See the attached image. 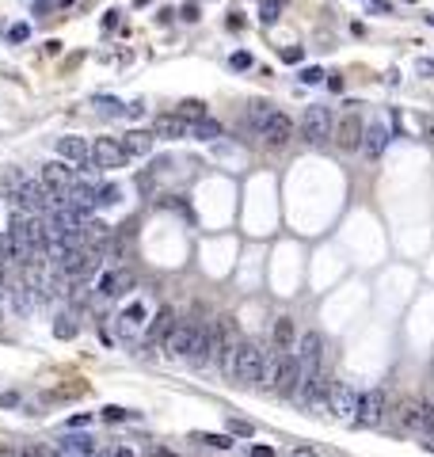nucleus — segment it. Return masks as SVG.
Returning <instances> with one entry per match:
<instances>
[{
	"label": "nucleus",
	"mask_w": 434,
	"mask_h": 457,
	"mask_svg": "<svg viewBox=\"0 0 434 457\" xmlns=\"http://www.w3.org/2000/svg\"><path fill=\"white\" fill-rule=\"evenodd\" d=\"M427 23H431V27H434V15H427Z\"/></svg>",
	"instance_id": "47"
},
{
	"label": "nucleus",
	"mask_w": 434,
	"mask_h": 457,
	"mask_svg": "<svg viewBox=\"0 0 434 457\" xmlns=\"http://www.w3.org/2000/svg\"><path fill=\"white\" fill-rule=\"evenodd\" d=\"M58 157L69 160L77 171L95 168V164H92V145H88L84 137H61V141H58Z\"/></svg>",
	"instance_id": "10"
},
{
	"label": "nucleus",
	"mask_w": 434,
	"mask_h": 457,
	"mask_svg": "<svg viewBox=\"0 0 434 457\" xmlns=\"http://www.w3.org/2000/svg\"><path fill=\"white\" fill-rule=\"evenodd\" d=\"M195 339H198V324L183 320V324H172V332L164 336V350L172 358H191L195 350Z\"/></svg>",
	"instance_id": "8"
},
{
	"label": "nucleus",
	"mask_w": 434,
	"mask_h": 457,
	"mask_svg": "<svg viewBox=\"0 0 434 457\" xmlns=\"http://www.w3.org/2000/svg\"><path fill=\"white\" fill-rule=\"evenodd\" d=\"M289 457H316V450H309V446H294Z\"/></svg>",
	"instance_id": "43"
},
{
	"label": "nucleus",
	"mask_w": 434,
	"mask_h": 457,
	"mask_svg": "<svg viewBox=\"0 0 434 457\" xmlns=\"http://www.w3.org/2000/svg\"><path fill=\"white\" fill-rule=\"evenodd\" d=\"M229 65H232V69H248V65H252V54H244V50L232 54V57H229Z\"/></svg>",
	"instance_id": "39"
},
{
	"label": "nucleus",
	"mask_w": 434,
	"mask_h": 457,
	"mask_svg": "<svg viewBox=\"0 0 434 457\" xmlns=\"http://www.w3.org/2000/svg\"><path fill=\"white\" fill-rule=\"evenodd\" d=\"M229 431H232V435H240V438H252L255 435V427H252V423H244V419H229Z\"/></svg>",
	"instance_id": "34"
},
{
	"label": "nucleus",
	"mask_w": 434,
	"mask_h": 457,
	"mask_svg": "<svg viewBox=\"0 0 434 457\" xmlns=\"http://www.w3.org/2000/svg\"><path fill=\"white\" fill-rule=\"evenodd\" d=\"M332 107H324V103H312V107H305L301 122H297V134H301L305 145H312V149H320V145H328V137H332Z\"/></svg>",
	"instance_id": "2"
},
{
	"label": "nucleus",
	"mask_w": 434,
	"mask_h": 457,
	"mask_svg": "<svg viewBox=\"0 0 434 457\" xmlns=\"http://www.w3.org/2000/svg\"><path fill=\"white\" fill-rule=\"evenodd\" d=\"M225 373H229L236 385H259V373H263V347L255 343H236L225 362Z\"/></svg>",
	"instance_id": "1"
},
{
	"label": "nucleus",
	"mask_w": 434,
	"mask_h": 457,
	"mask_svg": "<svg viewBox=\"0 0 434 457\" xmlns=\"http://www.w3.org/2000/svg\"><path fill=\"white\" fill-rule=\"evenodd\" d=\"M252 457H275V450L271 446H252Z\"/></svg>",
	"instance_id": "44"
},
{
	"label": "nucleus",
	"mask_w": 434,
	"mask_h": 457,
	"mask_svg": "<svg viewBox=\"0 0 434 457\" xmlns=\"http://www.w3.org/2000/svg\"><path fill=\"white\" fill-rule=\"evenodd\" d=\"M58 454L61 457H95L99 450H95V442L88 435H65L61 446H58Z\"/></svg>",
	"instance_id": "18"
},
{
	"label": "nucleus",
	"mask_w": 434,
	"mask_h": 457,
	"mask_svg": "<svg viewBox=\"0 0 434 457\" xmlns=\"http://www.w3.org/2000/svg\"><path fill=\"white\" fill-rule=\"evenodd\" d=\"M297 381H301V362H297V355H286V358H282V373H278V385H275V393H282V396H294Z\"/></svg>",
	"instance_id": "17"
},
{
	"label": "nucleus",
	"mask_w": 434,
	"mask_h": 457,
	"mask_svg": "<svg viewBox=\"0 0 434 457\" xmlns=\"http://www.w3.org/2000/svg\"><path fill=\"white\" fill-rule=\"evenodd\" d=\"M152 141H156V134H152V130H130V134L122 137V149L130 153V157H149V153H152Z\"/></svg>",
	"instance_id": "19"
},
{
	"label": "nucleus",
	"mask_w": 434,
	"mask_h": 457,
	"mask_svg": "<svg viewBox=\"0 0 434 457\" xmlns=\"http://www.w3.org/2000/svg\"><path fill=\"white\" fill-rule=\"evenodd\" d=\"M259 137L267 141V149H286L289 137H294V118L286 111H271L267 122L259 126Z\"/></svg>",
	"instance_id": "5"
},
{
	"label": "nucleus",
	"mask_w": 434,
	"mask_h": 457,
	"mask_svg": "<svg viewBox=\"0 0 434 457\" xmlns=\"http://www.w3.org/2000/svg\"><path fill=\"white\" fill-rule=\"evenodd\" d=\"M385 145H389V126L385 122H369L366 130H362V157L366 160H381V153H385Z\"/></svg>",
	"instance_id": "12"
},
{
	"label": "nucleus",
	"mask_w": 434,
	"mask_h": 457,
	"mask_svg": "<svg viewBox=\"0 0 434 457\" xmlns=\"http://www.w3.org/2000/svg\"><path fill=\"white\" fill-rule=\"evenodd\" d=\"M175 114H183L187 122H198V118H206V103H202V100H183Z\"/></svg>",
	"instance_id": "29"
},
{
	"label": "nucleus",
	"mask_w": 434,
	"mask_h": 457,
	"mask_svg": "<svg viewBox=\"0 0 434 457\" xmlns=\"http://www.w3.org/2000/svg\"><path fill=\"white\" fill-rule=\"evenodd\" d=\"M419 130L427 134V141L434 145V118H419Z\"/></svg>",
	"instance_id": "41"
},
{
	"label": "nucleus",
	"mask_w": 434,
	"mask_h": 457,
	"mask_svg": "<svg viewBox=\"0 0 434 457\" xmlns=\"http://www.w3.org/2000/svg\"><path fill=\"white\" fill-rule=\"evenodd\" d=\"M8 38H12V42H27L31 27H27V23H15V27H8Z\"/></svg>",
	"instance_id": "35"
},
{
	"label": "nucleus",
	"mask_w": 434,
	"mask_h": 457,
	"mask_svg": "<svg viewBox=\"0 0 434 457\" xmlns=\"http://www.w3.org/2000/svg\"><path fill=\"white\" fill-rule=\"evenodd\" d=\"M130 160V153L122 149V141L115 137H95L92 141V164L95 168H122Z\"/></svg>",
	"instance_id": "9"
},
{
	"label": "nucleus",
	"mask_w": 434,
	"mask_h": 457,
	"mask_svg": "<svg viewBox=\"0 0 434 457\" xmlns=\"http://www.w3.org/2000/svg\"><path fill=\"white\" fill-rule=\"evenodd\" d=\"M183 20L195 23V20H198V4H183Z\"/></svg>",
	"instance_id": "42"
},
{
	"label": "nucleus",
	"mask_w": 434,
	"mask_h": 457,
	"mask_svg": "<svg viewBox=\"0 0 434 457\" xmlns=\"http://www.w3.org/2000/svg\"><path fill=\"white\" fill-rule=\"evenodd\" d=\"M275 347H278V350L297 347V328H294V320H289V316H278V320H275Z\"/></svg>",
	"instance_id": "22"
},
{
	"label": "nucleus",
	"mask_w": 434,
	"mask_h": 457,
	"mask_svg": "<svg viewBox=\"0 0 434 457\" xmlns=\"http://www.w3.org/2000/svg\"><path fill=\"white\" fill-rule=\"evenodd\" d=\"M385 412H389V396H385V389H366V393H358V408H355V423L358 427H381Z\"/></svg>",
	"instance_id": "3"
},
{
	"label": "nucleus",
	"mask_w": 434,
	"mask_h": 457,
	"mask_svg": "<svg viewBox=\"0 0 434 457\" xmlns=\"http://www.w3.org/2000/svg\"><path fill=\"white\" fill-rule=\"evenodd\" d=\"M152 134L164 137V141H179V137H191V122L183 114H160L152 122Z\"/></svg>",
	"instance_id": "14"
},
{
	"label": "nucleus",
	"mask_w": 434,
	"mask_h": 457,
	"mask_svg": "<svg viewBox=\"0 0 434 457\" xmlns=\"http://www.w3.org/2000/svg\"><path fill=\"white\" fill-rule=\"evenodd\" d=\"M95 111H103V114H118V111H122V103H118L115 95H99V100H95Z\"/></svg>",
	"instance_id": "32"
},
{
	"label": "nucleus",
	"mask_w": 434,
	"mask_h": 457,
	"mask_svg": "<svg viewBox=\"0 0 434 457\" xmlns=\"http://www.w3.org/2000/svg\"><path fill=\"white\" fill-rule=\"evenodd\" d=\"M328 412L335 415L339 423H355V408H358V393L347 385V381H332L328 385Z\"/></svg>",
	"instance_id": "4"
},
{
	"label": "nucleus",
	"mask_w": 434,
	"mask_h": 457,
	"mask_svg": "<svg viewBox=\"0 0 434 457\" xmlns=\"http://www.w3.org/2000/svg\"><path fill=\"white\" fill-rule=\"evenodd\" d=\"M415 435H427L434 446V404H419V431Z\"/></svg>",
	"instance_id": "28"
},
{
	"label": "nucleus",
	"mask_w": 434,
	"mask_h": 457,
	"mask_svg": "<svg viewBox=\"0 0 434 457\" xmlns=\"http://www.w3.org/2000/svg\"><path fill=\"white\" fill-rule=\"evenodd\" d=\"M396 423L404 431H419V404H415V400H404L400 412H396Z\"/></svg>",
	"instance_id": "26"
},
{
	"label": "nucleus",
	"mask_w": 434,
	"mask_h": 457,
	"mask_svg": "<svg viewBox=\"0 0 434 457\" xmlns=\"http://www.w3.org/2000/svg\"><path fill=\"white\" fill-rule=\"evenodd\" d=\"M415 72L419 77H434V57H415Z\"/></svg>",
	"instance_id": "37"
},
{
	"label": "nucleus",
	"mask_w": 434,
	"mask_h": 457,
	"mask_svg": "<svg viewBox=\"0 0 434 457\" xmlns=\"http://www.w3.org/2000/svg\"><path fill=\"white\" fill-rule=\"evenodd\" d=\"M286 4H289V0H259V23H263V27H271V23L282 20Z\"/></svg>",
	"instance_id": "24"
},
{
	"label": "nucleus",
	"mask_w": 434,
	"mask_h": 457,
	"mask_svg": "<svg viewBox=\"0 0 434 457\" xmlns=\"http://www.w3.org/2000/svg\"><path fill=\"white\" fill-rule=\"evenodd\" d=\"M115 328H118V336H122V339L141 336V328H145V305H141V301H134L130 309H122V313L115 316Z\"/></svg>",
	"instance_id": "15"
},
{
	"label": "nucleus",
	"mask_w": 434,
	"mask_h": 457,
	"mask_svg": "<svg viewBox=\"0 0 434 457\" xmlns=\"http://www.w3.org/2000/svg\"><path fill=\"white\" fill-rule=\"evenodd\" d=\"M195 442L214 446V450H229V446H232V438H229V435H195Z\"/></svg>",
	"instance_id": "31"
},
{
	"label": "nucleus",
	"mask_w": 434,
	"mask_h": 457,
	"mask_svg": "<svg viewBox=\"0 0 434 457\" xmlns=\"http://www.w3.org/2000/svg\"><path fill=\"white\" fill-rule=\"evenodd\" d=\"M126 290H134V271H126V267L103 271L99 282H95V293H103V297H122Z\"/></svg>",
	"instance_id": "13"
},
{
	"label": "nucleus",
	"mask_w": 434,
	"mask_h": 457,
	"mask_svg": "<svg viewBox=\"0 0 434 457\" xmlns=\"http://www.w3.org/2000/svg\"><path fill=\"white\" fill-rule=\"evenodd\" d=\"M172 324H175L172 309H160V313L152 316V324H149V339H164L168 332H172Z\"/></svg>",
	"instance_id": "25"
},
{
	"label": "nucleus",
	"mask_w": 434,
	"mask_h": 457,
	"mask_svg": "<svg viewBox=\"0 0 434 457\" xmlns=\"http://www.w3.org/2000/svg\"><path fill=\"white\" fill-rule=\"evenodd\" d=\"M103 419H107V423H122L126 419V415H130V412H126V408H118V404H107V408H103Z\"/></svg>",
	"instance_id": "33"
},
{
	"label": "nucleus",
	"mask_w": 434,
	"mask_h": 457,
	"mask_svg": "<svg viewBox=\"0 0 434 457\" xmlns=\"http://www.w3.org/2000/svg\"><path fill=\"white\" fill-rule=\"evenodd\" d=\"M282 61L297 65V61H301V46H286V50H282Z\"/></svg>",
	"instance_id": "40"
},
{
	"label": "nucleus",
	"mask_w": 434,
	"mask_h": 457,
	"mask_svg": "<svg viewBox=\"0 0 434 457\" xmlns=\"http://www.w3.org/2000/svg\"><path fill=\"white\" fill-rule=\"evenodd\" d=\"M38 179L42 183H50L54 191H69L72 183H77V168L69 164V160H50V164H42V171H38Z\"/></svg>",
	"instance_id": "11"
},
{
	"label": "nucleus",
	"mask_w": 434,
	"mask_h": 457,
	"mask_svg": "<svg viewBox=\"0 0 434 457\" xmlns=\"http://www.w3.org/2000/svg\"><path fill=\"white\" fill-rule=\"evenodd\" d=\"M362 130H366V126H362V114L351 107V111L332 126V137H335V145H339L343 153H355L358 145H362Z\"/></svg>",
	"instance_id": "6"
},
{
	"label": "nucleus",
	"mask_w": 434,
	"mask_h": 457,
	"mask_svg": "<svg viewBox=\"0 0 434 457\" xmlns=\"http://www.w3.org/2000/svg\"><path fill=\"white\" fill-rule=\"evenodd\" d=\"M115 202H122V191H118L115 183L95 187V206H115Z\"/></svg>",
	"instance_id": "27"
},
{
	"label": "nucleus",
	"mask_w": 434,
	"mask_h": 457,
	"mask_svg": "<svg viewBox=\"0 0 434 457\" xmlns=\"http://www.w3.org/2000/svg\"><path fill=\"white\" fill-rule=\"evenodd\" d=\"M320 80H324V69H316V65L301 69V84H320Z\"/></svg>",
	"instance_id": "36"
},
{
	"label": "nucleus",
	"mask_w": 434,
	"mask_h": 457,
	"mask_svg": "<svg viewBox=\"0 0 434 457\" xmlns=\"http://www.w3.org/2000/svg\"><path fill=\"white\" fill-rule=\"evenodd\" d=\"M65 206L77 210L80 217H88L95 210V187H88V183H80V179H77V183L65 191Z\"/></svg>",
	"instance_id": "16"
},
{
	"label": "nucleus",
	"mask_w": 434,
	"mask_h": 457,
	"mask_svg": "<svg viewBox=\"0 0 434 457\" xmlns=\"http://www.w3.org/2000/svg\"><path fill=\"white\" fill-rule=\"evenodd\" d=\"M297 362H301V378L320 370V362H324V336L320 332H305L297 339Z\"/></svg>",
	"instance_id": "7"
},
{
	"label": "nucleus",
	"mask_w": 434,
	"mask_h": 457,
	"mask_svg": "<svg viewBox=\"0 0 434 457\" xmlns=\"http://www.w3.org/2000/svg\"><path fill=\"white\" fill-rule=\"evenodd\" d=\"M8 305H12V309H15V313H19V316H27L31 309L38 305V293L31 290L27 282H19V286H12V293H8Z\"/></svg>",
	"instance_id": "21"
},
{
	"label": "nucleus",
	"mask_w": 434,
	"mask_h": 457,
	"mask_svg": "<svg viewBox=\"0 0 434 457\" xmlns=\"http://www.w3.org/2000/svg\"><path fill=\"white\" fill-rule=\"evenodd\" d=\"M115 457H134L130 450H115Z\"/></svg>",
	"instance_id": "45"
},
{
	"label": "nucleus",
	"mask_w": 434,
	"mask_h": 457,
	"mask_svg": "<svg viewBox=\"0 0 434 457\" xmlns=\"http://www.w3.org/2000/svg\"><path fill=\"white\" fill-rule=\"evenodd\" d=\"M0 457H31V446H0Z\"/></svg>",
	"instance_id": "38"
},
{
	"label": "nucleus",
	"mask_w": 434,
	"mask_h": 457,
	"mask_svg": "<svg viewBox=\"0 0 434 457\" xmlns=\"http://www.w3.org/2000/svg\"><path fill=\"white\" fill-rule=\"evenodd\" d=\"M134 4H149V0H134Z\"/></svg>",
	"instance_id": "48"
},
{
	"label": "nucleus",
	"mask_w": 434,
	"mask_h": 457,
	"mask_svg": "<svg viewBox=\"0 0 434 457\" xmlns=\"http://www.w3.org/2000/svg\"><path fill=\"white\" fill-rule=\"evenodd\" d=\"M369 4H377V8H389V4H385V0H369Z\"/></svg>",
	"instance_id": "46"
},
{
	"label": "nucleus",
	"mask_w": 434,
	"mask_h": 457,
	"mask_svg": "<svg viewBox=\"0 0 434 457\" xmlns=\"http://www.w3.org/2000/svg\"><path fill=\"white\" fill-rule=\"evenodd\" d=\"M191 137H198V141H217L221 137V122H214L210 114L198 122H191Z\"/></svg>",
	"instance_id": "23"
},
{
	"label": "nucleus",
	"mask_w": 434,
	"mask_h": 457,
	"mask_svg": "<svg viewBox=\"0 0 434 457\" xmlns=\"http://www.w3.org/2000/svg\"><path fill=\"white\" fill-rule=\"evenodd\" d=\"M54 336H58V339H72V336H77V320H72L69 313H61L58 324H54Z\"/></svg>",
	"instance_id": "30"
},
{
	"label": "nucleus",
	"mask_w": 434,
	"mask_h": 457,
	"mask_svg": "<svg viewBox=\"0 0 434 457\" xmlns=\"http://www.w3.org/2000/svg\"><path fill=\"white\" fill-rule=\"evenodd\" d=\"M282 358H286V350H267V355H263V373H259V385H267L271 393H275L278 373H282Z\"/></svg>",
	"instance_id": "20"
}]
</instances>
